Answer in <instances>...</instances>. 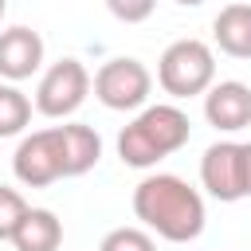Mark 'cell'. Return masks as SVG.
Wrapping results in <instances>:
<instances>
[{
	"mask_svg": "<svg viewBox=\"0 0 251 251\" xmlns=\"http://www.w3.org/2000/svg\"><path fill=\"white\" fill-rule=\"evenodd\" d=\"M188 137H192V122L180 106H173V102L141 106L137 118L129 126H122V133H118V157L129 169H153L157 161L184 149Z\"/></svg>",
	"mask_w": 251,
	"mask_h": 251,
	"instance_id": "7a4b0ae2",
	"label": "cell"
},
{
	"mask_svg": "<svg viewBox=\"0 0 251 251\" xmlns=\"http://www.w3.org/2000/svg\"><path fill=\"white\" fill-rule=\"evenodd\" d=\"M43 35L16 24L0 31V78L4 82H24L43 67Z\"/></svg>",
	"mask_w": 251,
	"mask_h": 251,
	"instance_id": "9c48e42d",
	"label": "cell"
},
{
	"mask_svg": "<svg viewBox=\"0 0 251 251\" xmlns=\"http://www.w3.org/2000/svg\"><path fill=\"white\" fill-rule=\"evenodd\" d=\"M200 184L212 200H243V141H212L200 157Z\"/></svg>",
	"mask_w": 251,
	"mask_h": 251,
	"instance_id": "52a82bcc",
	"label": "cell"
},
{
	"mask_svg": "<svg viewBox=\"0 0 251 251\" xmlns=\"http://www.w3.org/2000/svg\"><path fill=\"white\" fill-rule=\"evenodd\" d=\"M106 8H110V16L122 20V24H145V20L153 16L157 0H106Z\"/></svg>",
	"mask_w": 251,
	"mask_h": 251,
	"instance_id": "2e32d148",
	"label": "cell"
},
{
	"mask_svg": "<svg viewBox=\"0 0 251 251\" xmlns=\"http://www.w3.org/2000/svg\"><path fill=\"white\" fill-rule=\"evenodd\" d=\"M243 196H251V141H243Z\"/></svg>",
	"mask_w": 251,
	"mask_h": 251,
	"instance_id": "e0dca14e",
	"label": "cell"
},
{
	"mask_svg": "<svg viewBox=\"0 0 251 251\" xmlns=\"http://www.w3.org/2000/svg\"><path fill=\"white\" fill-rule=\"evenodd\" d=\"M12 247L16 251H59L63 247V220L51 208H31L24 212V220L12 231Z\"/></svg>",
	"mask_w": 251,
	"mask_h": 251,
	"instance_id": "30bf717a",
	"label": "cell"
},
{
	"mask_svg": "<svg viewBox=\"0 0 251 251\" xmlns=\"http://www.w3.org/2000/svg\"><path fill=\"white\" fill-rule=\"evenodd\" d=\"M12 173L24 188H47L55 180L67 176L63 169V137H59V126H47V129H35V133H24L16 153H12Z\"/></svg>",
	"mask_w": 251,
	"mask_h": 251,
	"instance_id": "5b68a950",
	"label": "cell"
},
{
	"mask_svg": "<svg viewBox=\"0 0 251 251\" xmlns=\"http://www.w3.org/2000/svg\"><path fill=\"white\" fill-rule=\"evenodd\" d=\"M90 86H94V98H98L106 110H122V114H126V110H141V106L149 102L153 75H149V67H145L141 59L118 55V59H106V63L94 71Z\"/></svg>",
	"mask_w": 251,
	"mask_h": 251,
	"instance_id": "277c9868",
	"label": "cell"
},
{
	"mask_svg": "<svg viewBox=\"0 0 251 251\" xmlns=\"http://www.w3.org/2000/svg\"><path fill=\"white\" fill-rule=\"evenodd\" d=\"M204 118L220 133H239L251 126V86L239 78L212 82L204 90Z\"/></svg>",
	"mask_w": 251,
	"mask_h": 251,
	"instance_id": "ba28073f",
	"label": "cell"
},
{
	"mask_svg": "<svg viewBox=\"0 0 251 251\" xmlns=\"http://www.w3.org/2000/svg\"><path fill=\"white\" fill-rule=\"evenodd\" d=\"M59 137H63V169L67 176H82L98 165L102 157V137L94 126H82V122H63L59 126Z\"/></svg>",
	"mask_w": 251,
	"mask_h": 251,
	"instance_id": "7c38bea8",
	"label": "cell"
},
{
	"mask_svg": "<svg viewBox=\"0 0 251 251\" xmlns=\"http://www.w3.org/2000/svg\"><path fill=\"white\" fill-rule=\"evenodd\" d=\"M90 94V71L78 59H59L51 63L39 82H35V110L43 118H71Z\"/></svg>",
	"mask_w": 251,
	"mask_h": 251,
	"instance_id": "8992f818",
	"label": "cell"
},
{
	"mask_svg": "<svg viewBox=\"0 0 251 251\" xmlns=\"http://www.w3.org/2000/svg\"><path fill=\"white\" fill-rule=\"evenodd\" d=\"M4 12H8V0H0V20H4Z\"/></svg>",
	"mask_w": 251,
	"mask_h": 251,
	"instance_id": "d6986e66",
	"label": "cell"
},
{
	"mask_svg": "<svg viewBox=\"0 0 251 251\" xmlns=\"http://www.w3.org/2000/svg\"><path fill=\"white\" fill-rule=\"evenodd\" d=\"M133 216L169 243H192L204 231V196L176 173H149L133 188Z\"/></svg>",
	"mask_w": 251,
	"mask_h": 251,
	"instance_id": "6da1fadb",
	"label": "cell"
},
{
	"mask_svg": "<svg viewBox=\"0 0 251 251\" xmlns=\"http://www.w3.org/2000/svg\"><path fill=\"white\" fill-rule=\"evenodd\" d=\"M157 82L169 98H196L216 82V55L204 39H176L157 59Z\"/></svg>",
	"mask_w": 251,
	"mask_h": 251,
	"instance_id": "3957f363",
	"label": "cell"
},
{
	"mask_svg": "<svg viewBox=\"0 0 251 251\" xmlns=\"http://www.w3.org/2000/svg\"><path fill=\"white\" fill-rule=\"evenodd\" d=\"M31 126V98L16 82H0V137H24Z\"/></svg>",
	"mask_w": 251,
	"mask_h": 251,
	"instance_id": "4fadbf2b",
	"label": "cell"
},
{
	"mask_svg": "<svg viewBox=\"0 0 251 251\" xmlns=\"http://www.w3.org/2000/svg\"><path fill=\"white\" fill-rule=\"evenodd\" d=\"M24 212H27V200H24L16 188L0 184V239H12L16 224L24 220Z\"/></svg>",
	"mask_w": 251,
	"mask_h": 251,
	"instance_id": "9a60e30c",
	"label": "cell"
},
{
	"mask_svg": "<svg viewBox=\"0 0 251 251\" xmlns=\"http://www.w3.org/2000/svg\"><path fill=\"white\" fill-rule=\"evenodd\" d=\"M212 39L231 59H251V4H224L212 20Z\"/></svg>",
	"mask_w": 251,
	"mask_h": 251,
	"instance_id": "8fae6325",
	"label": "cell"
},
{
	"mask_svg": "<svg viewBox=\"0 0 251 251\" xmlns=\"http://www.w3.org/2000/svg\"><path fill=\"white\" fill-rule=\"evenodd\" d=\"M98 251H157V239L145 227H114L102 235Z\"/></svg>",
	"mask_w": 251,
	"mask_h": 251,
	"instance_id": "5bb4252c",
	"label": "cell"
},
{
	"mask_svg": "<svg viewBox=\"0 0 251 251\" xmlns=\"http://www.w3.org/2000/svg\"><path fill=\"white\" fill-rule=\"evenodd\" d=\"M176 4H180V8H200L204 0H176Z\"/></svg>",
	"mask_w": 251,
	"mask_h": 251,
	"instance_id": "ac0fdd59",
	"label": "cell"
}]
</instances>
